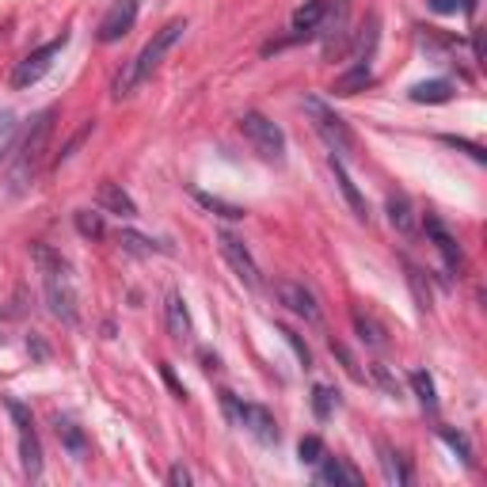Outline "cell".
Returning <instances> with one entry per match:
<instances>
[{
  "mask_svg": "<svg viewBox=\"0 0 487 487\" xmlns=\"http://www.w3.org/2000/svg\"><path fill=\"white\" fill-rule=\"evenodd\" d=\"M183 31H187V20H172V23L160 27V31L153 34V42H149L145 50H141L137 58H134V61L118 73V80H115V99L130 96L137 84H145V80L156 73V69H160V61H164V53H168L179 39H183Z\"/></svg>",
  "mask_w": 487,
  "mask_h": 487,
  "instance_id": "1",
  "label": "cell"
},
{
  "mask_svg": "<svg viewBox=\"0 0 487 487\" xmlns=\"http://www.w3.org/2000/svg\"><path fill=\"white\" fill-rule=\"evenodd\" d=\"M50 134H53V111H42L39 118L31 122L23 145H20V153H15V164H12V175H8V183H12L15 194L27 191L34 179H39V168H42L46 149H50Z\"/></svg>",
  "mask_w": 487,
  "mask_h": 487,
  "instance_id": "2",
  "label": "cell"
},
{
  "mask_svg": "<svg viewBox=\"0 0 487 487\" xmlns=\"http://www.w3.org/2000/svg\"><path fill=\"white\" fill-rule=\"evenodd\" d=\"M221 404L229 411V419L244 426L251 438L263 442V445H278V423H275V415H270L263 404H240L232 392H221Z\"/></svg>",
  "mask_w": 487,
  "mask_h": 487,
  "instance_id": "3",
  "label": "cell"
},
{
  "mask_svg": "<svg viewBox=\"0 0 487 487\" xmlns=\"http://www.w3.org/2000/svg\"><path fill=\"white\" fill-rule=\"evenodd\" d=\"M240 130H244V137L251 141V149H256L263 160H275V164L286 160V134L270 118H263L259 111H248L240 118Z\"/></svg>",
  "mask_w": 487,
  "mask_h": 487,
  "instance_id": "4",
  "label": "cell"
},
{
  "mask_svg": "<svg viewBox=\"0 0 487 487\" xmlns=\"http://www.w3.org/2000/svg\"><path fill=\"white\" fill-rule=\"evenodd\" d=\"M8 415L15 419V426H20V464H23V476L39 480L42 476V445H39V435H34L31 411L20 400H8Z\"/></svg>",
  "mask_w": 487,
  "mask_h": 487,
  "instance_id": "5",
  "label": "cell"
},
{
  "mask_svg": "<svg viewBox=\"0 0 487 487\" xmlns=\"http://www.w3.org/2000/svg\"><path fill=\"white\" fill-rule=\"evenodd\" d=\"M304 111L313 115V126L320 130V137L332 145V153H342V156L354 153V134L347 130V122H342L335 111H328L320 99H304Z\"/></svg>",
  "mask_w": 487,
  "mask_h": 487,
  "instance_id": "6",
  "label": "cell"
},
{
  "mask_svg": "<svg viewBox=\"0 0 487 487\" xmlns=\"http://www.w3.org/2000/svg\"><path fill=\"white\" fill-rule=\"evenodd\" d=\"M65 42H69V34L61 31V39H53V42H46V46H39V50H31L27 58L15 65V73H12V88H31V84H39L46 73H50V65H53V58L65 50Z\"/></svg>",
  "mask_w": 487,
  "mask_h": 487,
  "instance_id": "7",
  "label": "cell"
},
{
  "mask_svg": "<svg viewBox=\"0 0 487 487\" xmlns=\"http://www.w3.org/2000/svg\"><path fill=\"white\" fill-rule=\"evenodd\" d=\"M46 304L61 323H77V294L69 286V270H46Z\"/></svg>",
  "mask_w": 487,
  "mask_h": 487,
  "instance_id": "8",
  "label": "cell"
},
{
  "mask_svg": "<svg viewBox=\"0 0 487 487\" xmlns=\"http://www.w3.org/2000/svg\"><path fill=\"white\" fill-rule=\"evenodd\" d=\"M218 248H221V256L229 259V267L237 270V278L248 286V290H259L263 286L259 267H256V259H251V251L244 248V240L232 237V232H218Z\"/></svg>",
  "mask_w": 487,
  "mask_h": 487,
  "instance_id": "9",
  "label": "cell"
},
{
  "mask_svg": "<svg viewBox=\"0 0 487 487\" xmlns=\"http://www.w3.org/2000/svg\"><path fill=\"white\" fill-rule=\"evenodd\" d=\"M275 297H278V304H286V309H290L294 316L309 320V323L320 320V304H316V297L304 290L301 282H275Z\"/></svg>",
  "mask_w": 487,
  "mask_h": 487,
  "instance_id": "10",
  "label": "cell"
},
{
  "mask_svg": "<svg viewBox=\"0 0 487 487\" xmlns=\"http://www.w3.org/2000/svg\"><path fill=\"white\" fill-rule=\"evenodd\" d=\"M134 20H137V0H115L111 12L99 20V31H96L99 42H118L134 27Z\"/></svg>",
  "mask_w": 487,
  "mask_h": 487,
  "instance_id": "11",
  "label": "cell"
},
{
  "mask_svg": "<svg viewBox=\"0 0 487 487\" xmlns=\"http://www.w3.org/2000/svg\"><path fill=\"white\" fill-rule=\"evenodd\" d=\"M316 480L320 483H347V487H358L362 483V473H358V468L347 461V457H328L323 454V461L316 464Z\"/></svg>",
  "mask_w": 487,
  "mask_h": 487,
  "instance_id": "12",
  "label": "cell"
},
{
  "mask_svg": "<svg viewBox=\"0 0 487 487\" xmlns=\"http://www.w3.org/2000/svg\"><path fill=\"white\" fill-rule=\"evenodd\" d=\"M96 202H99V210H107V213H118V218H137V206H134V198L122 191V183H99V194H96Z\"/></svg>",
  "mask_w": 487,
  "mask_h": 487,
  "instance_id": "13",
  "label": "cell"
},
{
  "mask_svg": "<svg viewBox=\"0 0 487 487\" xmlns=\"http://www.w3.org/2000/svg\"><path fill=\"white\" fill-rule=\"evenodd\" d=\"M370 84H373V69H370V61H354L347 73L335 77L332 96H358V92H366Z\"/></svg>",
  "mask_w": 487,
  "mask_h": 487,
  "instance_id": "14",
  "label": "cell"
},
{
  "mask_svg": "<svg viewBox=\"0 0 487 487\" xmlns=\"http://www.w3.org/2000/svg\"><path fill=\"white\" fill-rule=\"evenodd\" d=\"M328 164H332V175H335V183H339L342 198H347V202H351V210H354V218H362V221H366V218H370V206H366L362 191H358V183H354V179L347 175V168H342V160H339V156H332Z\"/></svg>",
  "mask_w": 487,
  "mask_h": 487,
  "instance_id": "15",
  "label": "cell"
},
{
  "mask_svg": "<svg viewBox=\"0 0 487 487\" xmlns=\"http://www.w3.org/2000/svg\"><path fill=\"white\" fill-rule=\"evenodd\" d=\"M426 237L435 240V248L442 251V259H445V267L449 270H461L464 267V256H461V248H457V240L445 232V225L442 221H435V218H426Z\"/></svg>",
  "mask_w": 487,
  "mask_h": 487,
  "instance_id": "16",
  "label": "cell"
},
{
  "mask_svg": "<svg viewBox=\"0 0 487 487\" xmlns=\"http://www.w3.org/2000/svg\"><path fill=\"white\" fill-rule=\"evenodd\" d=\"M323 15H328V0H309L304 8L294 12V39H313L316 27L323 23Z\"/></svg>",
  "mask_w": 487,
  "mask_h": 487,
  "instance_id": "17",
  "label": "cell"
},
{
  "mask_svg": "<svg viewBox=\"0 0 487 487\" xmlns=\"http://www.w3.org/2000/svg\"><path fill=\"white\" fill-rule=\"evenodd\" d=\"M118 244H122V251H130V256H172V244H164V240H153V237H141V232H134V229H122L118 232Z\"/></svg>",
  "mask_w": 487,
  "mask_h": 487,
  "instance_id": "18",
  "label": "cell"
},
{
  "mask_svg": "<svg viewBox=\"0 0 487 487\" xmlns=\"http://www.w3.org/2000/svg\"><path fill=\"white\" fill-rule=\"evenodd\" d=\"M164 316H168V335L175 342H187L191 339V313L179 294H168V304H164Z\"/></svg>",
  "mask_w": 487,
  "mask_h": 487,
  "instance_id": "19",
  "label": "cell"
},
{
  "mask_svg": "<svg viewBox=\"0 0 487 487\" xmlns=\"http://www.w3.org/2000/svg\"><path fill=\"white\" fill-rule=\"evenodd\" d=\"M351 320H354V332H358V339H362L366 342V347H373V351H381L385 347V328H381V323H377L370 313H362V309H354L351 313Z\"/></svg>",
  "mask_w": 487,
  "mask_h": 487,
  "instance_id": "20",
  "label": "cell"
},
{
  "mask_svg": "<svg viewBox=\"0 0 487 487\" xmlns=\"http://www.w3.org/2000/svg\"><path fill=\"white\" fill-rule=\"evenodd\" d=\"M194 198H198V206L210 210V213H218V218H229V221H244V218H248V210H244V206H237V202H225V198H218V194L194 191Z\"/></svg>",
  "mask_w": 487,
  "mask_h": 487,
  "instance_id": "21",
  "label": "cell"
},
{
  "mask_svg": "<svg viewBox=\"0 0 487 487\" xmlns=\"http://www.w3.org/2000/svg\"><path fill=\"white\" fill-rule=\"evenodd\" d=\"M58 438H61V445L69 449V454H73V461L88 457V438H84V430L73 419H58Z\"/></svg>",
  "mask_w": 487,
  "mask_h": 487,
  "instance_id": "22",
  "label": "cell"
},
{
  "mask_svg": "<svg viewBox=\"0 0 487 487\" xmlns=\"http://www.w3.org/2000/svg\"><path fill=\"white\" fill-rule=\"evenodd\" d=\"M411 99L415 103H449L454 99V84L449 80H423L411 88Z\"/></svg>",
  "mask_w": 487,
  "mask_h": 487,
  "instance_id": "23",
  "label": "cell"
},
{
  "mask_svg": "<svg viewBox=\"0 0 487 487\" xmlns=\"http://www.w3.org/2000/svg\"><path fill=\"white\" fill-rule=\"evenodd\" d=\"M381 468H385V480H389V483H396V487L411 483V473H407L404 457L396 454V449H389V445H381Z\"/></svg>",
  "mask_w": 487,
  "mask_h": 487,
  "instance_id": "24",
  "label": "cell"
},
{
  "mask_svg": "<svg viewBox=\"0 0 487 487\" xmlns=\"http://www.w3.org/2000/svg\"><path fill=\"white\" fill-rule=\"evenodd\" d=\"M389 221H392V229H400V232H411L415 229V210H411V202L404 194H392L389 198Z\"/></svg>",
  "mask_w": 487,
  "mask_h": 487,
  "instance_id": "25",
  "label": "cell"
},
{
  "mask_svg": "<svg viewBox=\"0 0 487 487\" xmlns=\"http://www.w3.org/2000/svg\"><path fill=\"white\" fill-rule=\"evenodd\" d=\"M377 27H381V23H377V15H370L366 27L358 31L354 50H351V58H354V61H370V53H373V46H377Z\"/></svg>",
  "mask_w": 487,
  "mask_h": 487,
  "instance_id": "26",
  "label": "cell"
},
{
  "mask_svg": "<svg viewBox=\"0 0 487 487\" xmlns=\"http://www.w3.org/2000/svg\"><path fill=\"white\" fill-rule=\"evenodd\" d=\"M411 389H415V396H419V404L426 411H438V392H435V381H430L426 370H415L411 373Z\"/></svg>",
  "mask_w": 487,
  "mask_h": 487,
  "instance_id": "27",
  "label": "cell"
},
{
  "mask_svg": "<svg viewBox=\"0 0 487 487\" xmlns=\"http://www.w3.org/2000/svg\"><path fill=\"white\" fill-rule=\"evenodd\" d=\"M339 407V392L328 389V385H316L313 389V411H316V419H332Z\"/></svg>",
  "mask_w": 487,
  "mask_h": 487,
  "instance_id": "28",
  "label": "cell"
},
{
  "mask_svg": "<svg viewBox=\"0 0 487 487\" xmlns=\"http://www.w3.org/2000/svg\"><path fill=\"white\" fill-rule=\"evenodd\" d=\"M73 221H77V232H80V237H88V240H99L107 232L103 218H99V213H92V210H77Z\"/></svg>",
  "mask_w": 487,
  "mask_h": 487,
  "instance_id": "29",
  "label": "cell"
},
{
  "mask_svg": "<svg viewBox=\"0 0 487 487\" xmlns=\"http://www.w3.org/2000/svg\"><path fill=\"white\" fill-rule=\"evenodd\" d=\"M438 435H442V442H445L449 449H454V454H457L464 464H473V445H468V438H464V435H457V430H449V426H442Z\"/></svg>",
  "mask_w": 487,
  "mask_h": 487,
  "instance_id": "30",
  "label": "cell"
},
{
  "mask_svg": "<svg viewBox=\"0 0 487 487\" xmlns=\"http://www.w3.org/2000/svg\"><path fill=\"white\" fill-rule=\"evenodd\" d=\"M323 454H328V449H323V442H320L316 435L301 438V445H297V461H301V464H320Z\"/></svg>",
  "mask_w": 487,
  "mask_h": 487,
  "instance_id": "31",
  "label": "cell"
},
{
  "mask_svg": "<svg viewBox=\"0 0 487 487\" xmlns=\"http://www.w3.org/2000/svg\"><path fill=\"white\" fill-rule=\"evenodd\" d=\"M31 256H34V263H39L42 270H69V263L58 256V251H50L46 244H31Z\"/></svg>",
  "mask_w": 487,
  "mask_h": 487,
  "instance_id": "32",
  "label": "cell"
},
{
  "mask_svg": "<svg viewBox=\"0 0 487 487\" xmlns=\"http://www.w3.org/2000/svg\"><path fill=\"white\" fill-rule=\"evenodd\" d=\"M12 141H15V115L0 111V156H8Z\"/></svg>",
  "mask_w": 487,
  "mask_h": 487,
  "instance_id": "33",
  "label": "cell"
},
{
  "mask_svg": "<svg viewBox=\"0 0 487 487\" xmlns=\"http://www.w3.org/2000/svg\"><path fill=\"white\" fill-rule=\"evenodd\" d=\"M442 141H445L449 149H461V153H468V156L476 160V164H483V160H487V153H483L480 145H473V141H464V137H442Z\"/></svg>",
  "mask_w": 487,
  "mask_h": 487,
  "instance_id": "34",
  "label": "cell"
},
{
  "mask_svg": "<svg viewBox=\"0 0 487 487\" xmlns=\"http://www.w3.org/2000/svg\"><path fill=\"white\" fill-rule=\"evenodd\" d=\"M332 354L339 358V362H342V370H347V373L354 377V381H362V370H358V362H354V358H351V351L342 347V342H332Z\"/></svg>",
  "mask_w": 487,
  "mask_h": 487,
  "instance_id": "35",
  "label": "cell"
},
{
  "mask_svg": "<svg viewBox=\"0 0 487 487\" xmlns=\"http://www.w3.org/2000/svg\"><path fill=\"white\" fill-rule=\"evenodd\" d=\"M282 335H286V342L294 347V354L301 358V366H313V351L301 342V335H297V332H290V328H282Z\"/></svg>",
  "mask_w": 487,
  "mask_h": 487,
  "instance_id": "36",
  "label": "cell"
},
{
  "mask_svg": "<svg viewBox=\"0 0 487 487\" xmlns=\"http://www.w3.org/2000/svg\"><path fill=\"white\" fill-rule=\"evenodd\" d=\"M168 483H172V487H187V483H191V473H187L183 464H172V468H168Z\"/></svg>",
  "mask_w": 487,
  "mask_h": 487,
  "instance_id": "37",
  "label": "cell"
},
{
  "mask_svg": "<svg viewBox=\"0 0 487 487\" xmlns=\"http://www.w3.org/2000/svg\"><path fill=\"white\" fill-rule=\"evenodd\" d=\"M160 377H164V381H168V389H172V392L179 396V400H183V396H187V389H183V385H179V381H175V373H172V366H160Z\"/></svg>",
  "mask_w": 487,
  "mask_h": 487,
  "instance_id": "38",
  "label": "cell"
},
{
  "mask_svg": "<svg viewBox=\"0 0 487 487\" xmlns=\"http://www.w3.org/2000/svg\"><path fill=\"white\" fill-rule=\"evenodd\" d=\"M373 377H377V381H381V389H385L389 396H396V392H400V389H396V381H392V377L385 373V366H373Z\"/></svg>",
  "mask_w": 487,
  "mask_h": 487,
  "instance_id": "39",
  "label": "cell"
},
{
  "mask_svg": "<svg viewBox=\"0 0 487 487\" xmlns=\"http://www.w3.org/2000/svg\"><path fill=\"white\" fill-rule=\"evenodd\" d=\"M430 8H435L438 15H449V12H457L461 8V0H426Z\"/></svg>",
  "mask_w": 487,
  "mask_h": 487,
  "instance_id": "40",
  "label": "cell"
}]
</instances>
